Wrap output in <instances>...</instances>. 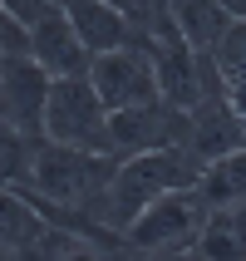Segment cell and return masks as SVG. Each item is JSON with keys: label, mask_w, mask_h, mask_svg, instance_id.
Listing matches in <instances>:
<instances>
[{"label": "cell", "mask_w": 246, "mask_h": 261, "mask_svg": "<svg viewBox=\"0 0 246 261\" xmlns=\"http://www.w3.org/2000/svg\"><path fill=\"white\" fill-rule=\"evenodd\" d=\"M114 168H118L114 153H84V148L54 143V138H35L15 188L40 207H69V212H94L99 217Z\"/></svg>", "instance_id": "1"}, {"label": "cell", "mask_w": 246, "mask_h": 261, "mask_svg": "<svg viewBox=\"0 0 246 261\" xmlns=\"http://www.w3.org/2000/svg\"><path fill=\"white\" fill-rule=\"evenodd\" d=\"M197 173H202V163L192 158L182 143L148 148V153H128V158H118L114 177H108V188H103L99 217L108 222L118 237H123V227H128V222L138 217L153 197H162V192H173V188L197 182Z\"/></svg>", "instance_id": "2"}, {"label": "cell", "mask_w": 246, "mask_h": 261, "mask_svg": "<svg viewBox=\"0 0 246 261\" xmlns=\"http://www.w3.org/2000/svg\"><path fill=\"white\" fill-rule=\"evenodd\" d=\"M44 138L84 148V153H114L108 109L94 94L89 74H59V79H49V94H44Z\"/></svg>", "instance_id": "3"}, {"label": "cell", "mask_w": 246, "mask_h": 261, "mask_svg": "<svg viewBox=\"0 0 246 261\" xmlns=\"http://www.w3.org/2000/svg\"><path fill=\"white\" fill-rule=\"evenodd\" d=\"M207 212H212V207H207V197L197 192V182L162 192V197H153V202L123 227V251H192Z\"/></svg>", "instance_id": "4"}, {"label": "cell", "mask_w": 246, "mask_h": 261, "mask_svg": "<svg viewBox=\"0 0 246 261\" xmlns=\"http://www.w3.org/2000/svg\"><path fill=\"white\" fill-rule=\"evenodd\" d=\"M148 55H153V69H158V94L173 109L187 114L192 103L202 99V84H207V55H197L187 40H182V30L168 20V10L153 20L148 30Z\"/></svg>", "instance_id": "5"}, {"label": "cell", "mask_w": 246, "mask_h": 261, "mask_svg": "<svg viewBox=\"0 0 246 261\" xmlns=\"http://www.w3.org/2000/svg\"><path fill=\"white\" fill-rule=\"evenodd\" d=\"M89 84L103 99V109H128V103H148L162 99L158 94V69L148 44H118L89 59Z\"/></svg>", "instance_id": "6"}, {"label": "cell", "mask_w": 246, "mask_h": 261, "mask_svg": "<svg viewBox=\"0 0 246 261\" xmlns=\"http://www.w3.org/2000/svg\"><path fill=\"white\" fill-rule=\"evenodd\" d=\"M44 94H49V69H40L25 49L0 55V118L15 123L30 143L44 138Z\"/></svg>", "instance_id": "7"}, {"label": "cell", "mask_w": 246, "mask_h": 261, "mask_svg": "<svg viewBox=\"0 0 246 261\" xmlns=\"http://www.w3.org/2000/svg\"><path fill=\"white\" fill-rule=\"evenodd\" d=\"M182 128H187V114H182V109H173L168 99H148V103H128V109H108L114 158L182 143Z\"/></svg>", "instance_id": "8"}, {"label": "cell", "mask_w": 246, "mask_h": 261, "mask_svg": "<svg viewBox=\"0 0 246 261\" xmlns=\"http://www.w3.org/2000/svg\"><path fill=\"white\" fill-rule=\"evenodd\" d=\"M25 55L40 69H49V79H59V74H89V59H94L59 0H49L40 10V20L25 25Z\"/></svg>", "instance_id": "9"}, {"label": "cell", "mask_w": 246, "mask_h": 261, "mask_svg": "<svg viewBox=\"0 0 246 261\" xmlns=\"http://www.w3.org/2000/svg\"><path fill=\"white\" fill-rule=\"evenodd\" d=\"M59 5L74 20V30H79L89 55H103V49H118V44H148V35L133 30L108 0H59Z\"/></svg>", "instance_id": "10"}, {"label": "cell", "mask_w": 246, "mask_h": 261, "mask_svg": "<svg viewBox=\"0 0 246 261\" xmlns=\"http://www.w3.org/2000/svg\"><path fill=\"white\" fill-rule=\"evenodd\" d=\"M49 227L40 207L15 182H0V256H40V237Z\"/></svg>", "instance_id": "11"}, {"label": "cell", "mask_w": 246, "mask_h": 261, "mask_svg": "<svg viewBox=\"0 0 246 261\" xmlns=\"http://www.w3.org/2000/svg\"><path fill=\"white\" fill-rule=\"evenodd\" d=\"M162 10H168V20L182 30V40H187L197 55H212L217 40L227 35V25L236 20L222 0H162Z\"/></svg>", "instance_id": "12"}, {"label": "cell", "mask_w": 246, "mask_h": 261, "mask_svg": "<svg viewBox=\"0 0 246 261\" xmlns=\"http://www.w3.org/2000/svg\"><path fill=\"white\" fill-rule=\"evenodd\" d=\"M192 251L197 256H246V202L212 207L197 242H192Z\"/></svg>", "instance_id": "13"}, {"label": "cell", "mask_w": 246, "mask_h": 261, "mask_svg": "<svg viewBox=\"0 0 246 261\" xmlns=\"http://www.w3.org/2000/svg\"><path fill=\"white\" fill-rule=\"evenodd\" d=\"M197 192L207 197V207L246 202V143L232 148V153H222V158H212V163H202Z\"/></svg>", "instance_id": "14"}, {"label": "cell", "mask_w": 246, "mask_h": 261, "mask_svg": "<svg viewBox=\"0 0 246 261\" xmlns=\"http://www.w3.org/2000/svg\"><path fill=\"white\" fill-rule=\"evenodd\" d=\"M207 59H212V69H217L227 99L246 103V20H241V15L227 25V35L217 40V49H212Z\"/></svg>", "instance_id": "15"}, {"label": "cell", "mask_w": 246, "mask_h": 261, "mask_svg": "<svg viewBox=\"0 0 246 261\" xmlns=\"http://www.w3.org/2000/svg\"><path fill=\"white\" fill-rule=\"evenodd\" d=\"M25 158H30V138L15 128V123L0 118V182H20Z\"/></svg>", "instance_id": "16"}, {"label": "cell", "mask_w": 246, "mask_h": 261, "mask_svg": "<svg viewBox=\"0 0 246 261\" xmlns=\"http://www.w3.org/2000/svg\"><path fill=\"white\" fill-rule=\"evenodd\" d=\"M108 5H114V10L123 15L133 30H143V35L153 30V20L162 15V0H108Z\"/></svg>", "instance_id": "17"}, {"label": "cell", "mask_w": 246, "mask_h": 261, "mask_svg": "<svg viewBox=\"0 0 246 261\" xmlns=\"http://www.w3.org/2000/svg\"><path fill=\"white\" fill-rule=\"evenodd\" d=\"M10 49H25V25L0 5V55H10Z\"/></svg>", "instance_id": "18"}, {"label": "cell", "mask_w": 246, "mask_h": 261, "mask_svg": "<svg viewBox=\"0 0 246 261\" xmlns=\"http://www.w3.org/2000/svg\"><path fill=\"white\" fill-rule=\"evenodd\" d=\"M222 5H227L232 15H241V20H246V0H222Z\"/></svg>", "instance_id": "19"}]
</instances>
